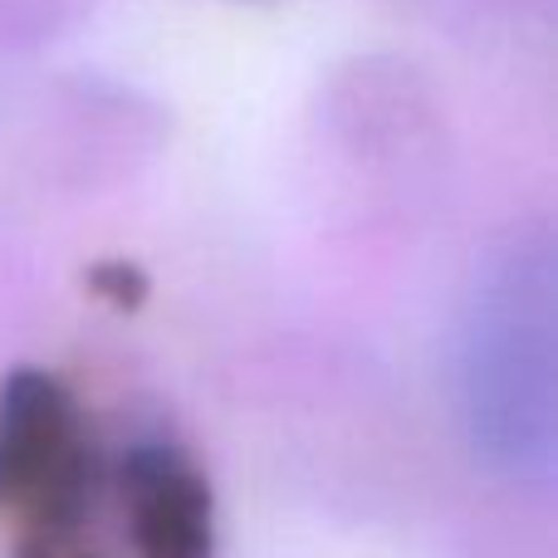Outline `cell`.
<instances>
[{"label": "cell", "mask_w": 558, "mask_h": 558, "mask_svg": "<svg viewBox=\"0 0 558 558\" xmlns=\"http://www.w3.org/2000/svg\"><path fill=\"white\" fill-rule=\"evenodd\" d=\"M456 412L490 475L549 490L558 465L554 235L520 226L490 245L456 328Z\"/></svg>", "instance_id": "1"}, {"label": "cell", "mask_w": 558, "mask_h": 558, "mask_svg": "<svg viewBox=\"0 0 558 558\" xmlns=\"http://www.w3.org/2000/svg\"><path fill=\"white\" fill-rule=\"evenodd\" d=\"M104 461L84 407L59 377L25 367L0 387V520L15 558H98L84 539Z\"/></svg>", "instance_id": "2"}, {"label": "cell", "mask_w": 558, "mask_h": 558, "mask_svg": "<svg viewBox=\"0 0 558 558\" xmlns=\"http://www.w3.org/2000/svg\"><path fill=\"white\" fill-rule=\"evenodd\" d=\"M113 485L133 558H211V485L177 441L162 436L133 441L118 461Z\"/></svg>", "instance_id": "3"}]
</instances>
